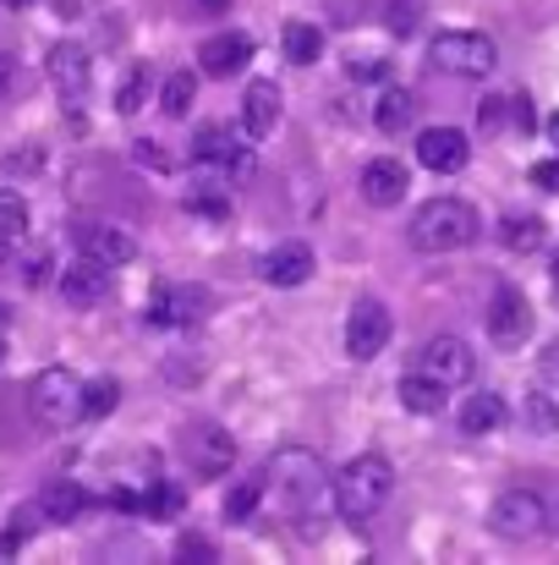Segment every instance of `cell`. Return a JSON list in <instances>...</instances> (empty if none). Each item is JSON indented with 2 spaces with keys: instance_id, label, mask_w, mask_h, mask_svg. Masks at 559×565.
<instances>
[{
  "instance_id": "obj_7",
  "label": "cell",
  "mask_w": 559,
  "mask_h": 565,
  "mask_svg": "<svg viewBox=\"0 0 559 565\" xmlns=\"http://www.w3.org/2000/svg\"><path fill=\"white\" fill-rule=\"evenodd\" d=\"M389 335H395L389 308L378 297H357L352 313H346V352H352V363H373L389 347Z\"/></svg>"
},
{
  "instance_id": "obj_42",
  "label": "cell",
  "mask_w": 559,
  "mask_h": 565,
  "mask_svg": "<svg viewBox=\"0 0 559 565\" xmlns=\"http://www.w3.org/2000/svg\"><path fill=\"white\" fill-rule=\"evenodd\" d=\"M22 275H28V286H44V280H50V258H44V253H33V258L22 264Z\"/></svg>"
},
{
  "instance_id": "obj_24",
  "label": "cell",
  "mask_w": 559,
  "mask_h": 565,
  "mask_svg": "<svg viewBox=\"0 0 559 565\" xmlns=\"http://www.w3.org/2000/svg\"><path fill=\"white\" fill-rule=\"evenodd\" d=\"M230 154H236V132H225L214 121L192 132V160L197 166H230Z\"/></svg>"
},
{
  "instance_id": "obj_37",
  "label": "cell",
  "mask_w": 559,
  "mask_h": 565,
  "mask_svg": "<svg viewBox=\"0 0 559 565\" xmlns=\"http://www.w3.org/2000/svg\"><path fill=\"white\" fill-rule=\"evenodd\" d=\"M219 550L208 544V539H197V533H186L182 539V550H176V561H186V565H197V561H214Z\"/></svg>"
},
{
  "instance_id": "obj_32",
  "label": "cell",
  "mask_w": 559,
  "mask_h": 565,
  "mask_svg": "<svg viewBox=\"0 0 559 565\" xmlns=\"http://www.w3.org/2000/svg\"><path fill=\"white\" fill-rule=\"evenodd\" d=\"M121 401V384L116 379H88L83 384V417H110Z\"/></svg>"
},
{
  "instance_id": "obj_44",
  "label": "cell",
  "mask_w": 559,
  "mask_h": 565,
  "mask_svg": "<svg viewBox=\"0 0 559 565\" xmlns=\"http://www.w3.org/2000/svg\"><path fill=\"white\" fill-rule=\"evenodd\" d=\"M544 390H555V395H559V347L544 358Z\"/></svg>"
},
{
  "instance_id": "obj_13",
  "label": "cell",
  "mask_w": 559,
  "mask_h": 565,
  "mask_svg": "<svg viewBox=\"0 0 559 565\" xmlns=\"http://www.w3.org/2000/svg\"><path fill=\"white\" fill-rule=\"evenodd\" d=\"M44 72H50V83H55V94L66 99V105H77L83 94H88V77H94V66H88V50L83 44H55L50 55H44Z\"/></svg>"
},
{
  "instance_id": "obj_3",
  "label": "cell",
  "mask_w": 559,
  "mask_h": 565,
  "mask_svg": "<svg viewBox=\"0 0 559 565\" xmlns=\"http://www.w3.org/2000/svg\"><path fill=\"white\" fill-rule=\"evenodd\" d=\"M269 483H280L286 489V500H291V516H302L308 505H335V478L319 467V456L313 450H280L275 461H269V472H264Z\"/></svg>"
},
{
  "instance_id": "obj_23",
  "label": "cell",
  "mask_w": 559,
  "mask_h": 565,
  "mask_svg": "<svg viewBox=\"0 0 559 565\" xmlns=\"http://www.w3.org/2000/svg\"><path fill=\"white\" fill-rule=\"evenodd\" d=\"M400 406L417 412V417H433V412H444V384L417 369V374L400 379Z\"/></svg>"
},
{
  "instance_id": "obj_26",
  "label": "cell",
  "mask_w": 559,
  "mask_h": 565,
  "mask_svg": "<svg viewBox=\"0 0 559 565\" xmlns=\"http://www.w3.org/2000/svg\"><path fill=\"white\" fill-rule=\"evenodd\" d=\"M499 242H505L510 253H533V247L544 242V220H538V214H505V220H499Z\"/></svg>"
},
{
  "instance_id": "obj_35",
  "label": "cell",
  "mask_w": 559,
  "mask_h": 565,
  "mask_svg": "<svg viewBox=\"0 0 559 565\" xmlns=\"http://www.w3.org/2000/svg\"><path fill=\"white\" fill-rule=\"evenodd\" d=\"M186 209H192V214H208V220H225V214H230V203H225L219 188H192L186 192Z\"/></svg>"
},
{
  "instance_id": "obj_33",
  "label": "cell",
  "mask_w": 559,
  "mask_h": 565,
  "mask_svg": "<svg viewBox=\"0 0 559 565\" xmlns=\"http://www.w3.org/2000/svg\"><path fill=\"white\" fill-rule=\"evenodd\" d=\"M0 236H11V242L28 236V203H22V192H0Z\"/></svg>"
},
{
  "instance_id": "obj_4",
  "label": "cell",
  "mask_w": 559,
  "mask_h": 565,
  "mask_svg": "<svg viewBox=\"0 0 559 565\" xmlns=\"http://www.w3.org/2000/svg\"><path fill=\"white\" fill-rule=\"evenodd\" d=\"M428 61L444 72V77H488L499 66V44L488 33H472V28H450V33H433L428 44Z\"/></svg>"
},
{
  "instance_id": "obj_8",
  "label": "cell",
  "mask_w": 559,
  "mask_h": 565,
  "mask_svg": "<svg viewBox=\"0 0 559 565\" xmlns=\"http://www.w3.org/2000/svg\"><path fill=\"white\" fill-rule=\"evenodd\" d=\"M527 335H533V302L516 286H499L494 302H488V341L499 352H516Z\"/></svg>"
},
{
  "instance_id": "obj_41",
  "label": "cell",
  "mask_w": 559,
  "mask_h": 565,
  "mask_svg": "<svg viewBox=\"0 0 559 565\" xmlns=\"http://www.w3.org/2000/svg\"><path fill=\"white\" fill-rule=\"evenodd\" d=\"M510 121H516L522 132H533V99H527V94H516V99H510Z\"/></svg>"
},
{
  "instance_id": "obj_52",
  "label": "cell",
  "mask_w": 559,
  "mask_h": 565,
  "mask_svg": "<svg viewBox=\"0 0 559 565\" xmlns=\"http://www.w3.org/2000/svg\"><path fill=\"white\" fill-rule=\"evenodd\" d=\"M6 324H11V313H6V308H0V330H6Z\"/></svg>"
},
{
  "instance_id": "obj_45",
  "label": "cell",
  "mask_w": 559,
  "mask_h": 565,
  "mask_svg": "<svg viewBox=\"0 0 559 565\" xmlns=\"http://www.w3.org/2000/svg\"><path fill=\"white\" fill-rule=\"evenodd\" d=\"M352 72H357V77H389V61H384V66H378V61H357V66H352Z\"/></svg>"
},
{
  "instance_id": "obj_53",
  "label": "cell",
  "mask_w": 559,
  "mask_h": 565,
  "mask_svg": "<svg viewBox=\"0 0 559 565\" xmlns=\"http://www.w3.org/2000/svg\"><path fill=\"white\" fill-rule=\"evenodd\" d=\"M0 363H6V330H0Z\"/></svg>"
},
{
  "instance_id": "obj_10",
  "label": "cell",
  "mask_w": 559,
  "mask_h": 565,
  "mask_svg": "<svg viewBox=\"0 0 559 565\" xmlns=\"http://www.w3.org/2000/svg\"><path fill=\"white\" fill-rule=\"evenodd\" d=\"M466 160H472V143L455 127H428L417 138V166L433 177H455V171H466Z\"/></svg>"
},
{
  "instance_id": "obj_1",
  "label": "cell",
  "mask_w": 559,
  "mask_h": 565,
  "mask_svg": "<svg viewBox=\"0 0 559 565\" xmlns=\"http://www.w3.org/2000/svg\"><path fill=\"white\" fill-rule=\"evenodd\" d=\"M389 489H395V467H389L384 456H352V461L335 472V516L363 527V522H373V516L384 511Z\"/></svg>"
},
{
  "instance_id": "obj_25",
  "label": "cell",
  "mask_w": 559,
  "mask_h": 565,
  "mask_svg": "<svg viewBox=\"0 0 559 565\" xmlns=\"http://www.w3.org/2000/svg\"><path fill=\"white\" fill-rule=\"evenodd\" d=\"M280 50H286V61H297V66H313V61L324 55V33H319L313 22H291V28L280 33Z\"/></svg>"
},
{
  "instance_id": "obj_15",
  "label": "cell",
  "mask_w": 559,
  "mask_h": 565,
  "mask_svg": "<svg viewBox=\"0 0 559 565\" xmlns=\"http://www.w3.org/2000/svg\"><path fill=\"white\" fill-rule=\"evenodd\" d=\"M203 313H208V297H203V291L165 286V291L154 297V308H149V324H154V330H192Z\"/></svg>"
},
{
  "instance_id": "obj_14",
  "label": "cell",
  "mask_w": 559,
  "mask_h": 565,
  "mask_svg": "<svg viewBox=\"0 0 559 565\" xmlns=\"http://www.w3.org/2000/svg\"><path fill=\"white\" fill-rule=\"evenodd\" d=\"M313 247L308 242H280L275 253H264V264H258V275L269 280V286H280V291H291V286H308L313 280Z\"/></svg>"
},
{
  "instance_id": "obj_46",
  "label": "cell",
  "mask_w": 559,
  "mask_h": 565,
  "mask_svg": "<svg viewBox=\"0 0 559 565\" xmlns=\"http://www.w3.org/2000/svg\"><path fill=\"white\" fill-rule=\"evenodd\" d=\"M11 77H17V66H11V55H0V94L11 88Z\"/></svg>"
},
{
  "instance_id": "obj_38",
  "label": "cell",
  "mask_w": 559,
  "mask_h": 565,
  "mask_svg": "<svg viewBox=\"0 0 559 565\" xmlns=\"http://www.w3.org/2000/svg\"><path fill=\"white\" fill-rule=\"evenodd\" d=\"M110 511H121V516H143V494H132V489H116V494H110Z\"/></svg>"
},
{
  "instance_id": "obj_17",
  "label": "cell",
  "mask_w": 559,
  "mask_h": 565,
  "mask_svg": "<svg viewBox=\"0 0 559 565\" xmlns=\"http://www.w3.org/2000/svg\"><path fill=\"white\" fill-rule=\"evenodd\" d=\"M252 61V39L247 33H214V39H203V50H197V66L208 72V77H236L241 66Z\"/></svg>"
},
{
  "instance_id": "obj_9",
  "label": "cell",
  "mask_w": 559,
  "mask_h": 565,
  "mask_svg": "<svg viewBox=\"0 0 559 565\" xmlns=\"http://www.w3.org/2000/svg\"><path fill=\"white\" fill-rule=\"evenodd\" d=\"M186 461H192L197 478H225L236 467V439L214 423H192L186 428Z\"/></svg>"
},
{
  "instance_id": "obj_27",
  "label": "cell",
  "mask_w": 559,
  "mask_h": 565,
  "mask_svg": "<svg viewBox=\"0 0 559 565\" xmlns=\"http://www.w3.org/2000/svg\"><path fill=\"white\" fill-rule=\"evenodd\" d=\"M264 489H269L264 478H247V483H236V489L225 494V522H230V527L252 522V516H258V505H264Z\"/></svg>"
},
{
  "instance_id": "obj_21",
  "label": "cell",
  "mask_w": 559,
  "mask_h": 565,
  "mask_svg": "<svg viewBox=\"0 0 559 565\" xmlns=\"http://www.w3.org/2000/svg\"><path fill=\"white\" fill-rule=\"evenodd\" d=\"M411 116H417V99H411L406 88H389V83H384V94H378V105H373V127L389 138V132H406Z\"/></svg>"
},
{
  "instance_id": "obj_2",
  "label": "cell",
  "mask_w": 559,
  "mask_h": 565,
  "mask_svg": "<svg viewBox=\"0 0 559 565\" xmlns=\"http://www.w3.org/2000/svg\"><path fill=\"white\" fill-rule=\"evenodd\" d=\"M406 236H411L417 253H455V247H466L477 236V209L461 203V198H433V203H422L411 214Z\"/></svg>"
},
{
  "instance_id": "obj_34",
  "label": "cell",
  "mask_w": 559,
  "mask_h": 565,
  "mask_svg": "<svg viewBox=\"0 0 559 565\" xmlns=\"http://www.w3.org/2000/svg\"><path fill=\"white\" fill-rule=\"evenodd\" d=\"M39 171H44V149L39 143H22V149L6 154V177H39Z\"/></svg>"
},
{
  "instance_id": "obj_31",
  "label": "cell",
  "mask_w": 559,
  "mask_h": 565,
  "mask_svg": "<svg viewBox=\"0 0 559 565\" xmlns=\"http://www.w3.org/2000/svg\"><path fill=\"white\" fill-rule=\"evenodd\" d=\"M192 94H197V77H192V72H171V77L160 83V110H165V116H186V110H192Z\"/></svg>"
},
{
  "instance_id": "obj_19",
  "label": "cell",
  "mask_w": 559,
  "mask_h": 565,
  "mask_svg": "<svg viewBox=\"0 0 559 565\" xmlns=\"http://www.w3.org/2000/svg\"><path fill=\"white\" fill-rule=\"evenodd\" d=\"M461 434H494V428H505L510 423V401L505 395H494V390H472L466 401H461Z\"/></svg>"
},
{
  "instance_id": "obj_48",
  "label": "cell",
  "mask_w": 559,
  "mask_h": 565,
  "mask_svg": "<svg viewBox=\"0 0 559 565\" xmlns=\"http://www.w3.org/2000/svg\"><path fill=\"white\" fill-rule=\"evenodd\" d=\"M11 247H17V242H11V236H0V264L11 258Z\"/></svg>"
},
{
  "instance_id": "obj_20",
  "label": "cell",
  "mask_w": 559,
  "mask_h": 565,
  "mask_svg": "<svg viewBox=\"0 0 559 565\" xmlns=\"http://www.w3.org/2000/svg\"><path fill=\"white\" fill-rule=\"evenodd\" d=\"M363 198H368L373 209H389V203H400L406 198V166L400 160H368L363 166Z\"/></svg>"
},
{
  "instance_id": "obj_6",
  "label": "cell",
  "mask_w": 559,
  "mask_h": 565,
  "mask_svg": "<svg viewBox=\"0 0 559 565\" xmlns=\"http://www.w3.org/2000/svg\"><path fill=\"white\" fill-rule=\"evenodd\" d=\"M28 395H33L39 423H50V428H66V423L83 417V379L72 374V369H44V374L33 379Z\"/></svg>"
},
{
  "instance_id": "obj_51",
  "label": "cell",
  "mask_w": 559,
  "mask_h": 565,
  "mask_svg": "<svg viewBox=\"0 0 559 565\" xmlns=\"http://www.w3.org/2000/svg\"><path fill=\"white\" fill-rule=\"evenodd\" d=\"M555 297H559V253H555Z\"/></svg>"
},
{
  "instance_id": "obj_47",
  "label": "cell",
  "mask_w": 559,
  "mask_h": 565,
  "mask_svg": "<svg viewBox=\"0 0 559 565\" xmlns=\"http://www.w3.org/2000/svg\"><path fill=\"white\" fill-rule=\"evenodd\" d=\"M549 143H555V154H559V116H549Z\"/></svg>"
},
{
  "instance_id": "obj_36",
  "label": "cell",
  "mask_w": 559,
  "mask_h": 565,
  "mask_svg": "<svg viewBox=\"0 0 559 565\" xmlns=\"http://www.w3.org/2000/svg\"><path fill=\"white\" fill-rule=\"evenodd\" d=\"M417 11H422V0H389L384 6V22H389V33H417Z\"/></svg>"
},
{
  "instance_id": "obj_50",
  "label": "cell",
  "mask_w": 559,
  "mask_h": 565,
  "mask_svg": "<svg viewBox=\"0 0 559 565\" xmlns=\"http://www.w3.org/2000/svg\"><path fill=\"white\" fill-rule=\"evenodd\" d=\"M0 6H11V11H22V6H33V0H0Z\"/></svg>"
},
{
  "instance_id": "obj_40",
  "label": "cell",
  "mask_w": 559,
  "mask_h": 565,
  "mask_svg": "<svg viewBox=\"0 0 559 565\" xmlns=\"http://www.w3.org/2000/svg\"><path fill=\"white\" fill-rule=\"evenodd\" d=\"M132 149H138V160H143V166H154V171H171V154H160V143H149V138H143V143H132Z\"/></svg>"
},
{
  "instance_id": "obj_16",
  "label": "cell",
  "mask_w": 559,
  "mask_h": 565,
  "mask_svg": "<svg viewBox=\"0 0 559 565\" xmlns=\"http://www.w3.org/2000/svg\"><path fill=\"white\" fill-rule=\"evenodd\" d=\"M275 127H280V83L252 77V88L241 94V132L258 143V138H269Z\"/></svg>"
},
{
  "instance_id": "obj_30",
  "label": "cell",
  "mask_w": 559,
  "mask_h": 565,
  "mask_svg": "<svg viewBox=\"0 0 559 565\" xmlns=\"http://www.w3.org/2000/svg\"><path fill=\"white\" fill-rule=\"evenodd\" d=\"M186 511V494L176 483H154L149 494H143V516H154V522H176Z\"/></svg>"
},
{
  "instance_id": "obj_43",
  "label": "cell",
  "mask_w": 559,
  "mask_h": 565,
  "mask_svg": "<svg viewBox=\"0 0 559 565\" xmlns=\"http://www.w3.org/2000/svg\"><path fill=\"white\" fill-rule=\"evenodd\" d=\"M533 182H538V188H559V160H544V166H533Z\"/></svg>"
},
{
  "instance_id": "obj_22",
  "label": "cell",
  "mask_w": 559,
  "mask_h": 565,
  "mask_svg": "<svg viewBox=\"0 0 559 565\" xmlns=\"http://www.w3.org/2000/svg\"><path fill=\"white\" fill-rule=\"evenodd\" d=\"M83 511H88V494H83L77 483H50V489L39 494V516H44V522H61V527H66V522H77Z\"/></svg>"
},
{
  "instance_id": "obj_11",
  "label": "cell",
  "mask_w": 559,
  "mask_h": 565,
  "mask_svg": "<svg viewBox=\"0 0 559 565\" xmlns=\"http://www.w3.org/2000/svg\"><path fill=\"white\" fill-rule=\"evenodd\" d=\"M72 242H77L83 258H94V264H105V269H121V264L138 258V242H132L121 225H99V220H88V225L72 231Z\"/></svg>"
},
{
  "instance_id": "obj_29",
  "label": "cell",
  "mask_w": 559,
  "mask_h": 565,
  "mask_svg": "<svg viewBox=\"0 0 559 565\" xmlns=\"http://www.w3.org/2000/svg\"><path fill=\"white\" fill-rule=\"evenodd\" d=\"M143 99H149V66H127L121 83H116V110L121 116H138Z\"/></svg>"
},
{
  "instance_id": "obj_28",
  "label": "cell",
  "mask_w": 559,
  "mask_h": 565,
  "mask_svg": "<svg viewBox=\"0 0 559 565\" xmlns=\"http://www.w3.org/2000/svg\"><path fill=\"white\" fill-rule=\"evenodd\" d=\"M522 423H527L533 434H559V395L555 390H533V395L522 401Z\"/></svg>"
},
{
  "instance_id": "obj_12",
  "label": "cell",
  "mask_w": 559,
  "mask_h": 565,
  "mask_svg": "<svg viewBox=\"0 0 559 565\" xmlns=\"http://www.w3.org/2000/svg\"><path fill=\"white\" fill-rule=\"evenodd\" d=\"M417 369L433 374L444 390H450V384H466L477 363H472V347H466V341H455V335H433V341L417 352Z\"/></svg>"
},
{
  "instance_id": "obj_49",
  "label": "cell",
  "mask_w": 559,
  "mask_h": 565,
  "mask_svg": "<svg viewBox=\"0 0 559 565\" xmlns=\"http://www.w3.org/2000/svg\"><path fill=\"white\" fill-rule=\"evenodd\" d=\"M197 6H208V11H225V6H230V0H197Z\"/></svg>"
},
{
  "instance_id": "obj_5",
  "label": "cell",
  "mask_w": 559,
  "mask_h": 565,
  "mask_svg": "<svg viewBox=\"0 0 559 565\" xmlns=\"http://www.w3.org/2000/svg\"><path fill=\"white\" fill-rule=\"evenodd\" d=\"M488 527H494V539H510V544L538 539V533H549V500L533 489H505L488 505Z\"/></svg>"
},
{
  "instance_id": "obj_18",
  "label": "cell",
  "mask_w": 559,
  "mask_h": 565,
  "mask_svg": "<svg viewBox=\"0 0 559 565\" xmlns=\"http://www.w3.org/2000/svg\"><path fill=\"white\" fill-rule=\"evenodd\" d=\"M61 297H66L72 308H94V302H105V297H110V269L77 253V264H66V275H61Z\"/></svg>"
},
{
  "instance_id": "obj_39",
  "label": "cell",
  "mask_w": 559,
  "mask_h": 565,
  "mask_svg": "<svg viewBox=\"0 0 559 565\" xmlns=\"http://www.w3.org/2000/svg\"><path fill=\"white\" fill-rule=\"evenodd\" d=\"M510 116V99H483V132H494Z\"/></svg>"
}]
</instances>
